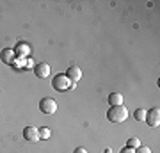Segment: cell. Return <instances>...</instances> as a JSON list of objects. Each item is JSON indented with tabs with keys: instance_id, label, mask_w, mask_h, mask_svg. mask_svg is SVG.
<instances>
[{
	"instance_id": "1",
	"label": "cell",
	"mask_w": 160,
	"mask_h": 153,
	"mask_svg": "<svg viewBox=\"0 0 160 153\" xmlns=\"http://www.w3.org/2000/svg\"><path fill=\"white\" fill-rule=\"evenodd\" d=\"M107 119H109L110 123H116V125H119V123H125L126 119H128V110H126L125 105L110 107L109 110H107Z\"/></svg>"
},
{
	"instance_id": "3",
	"label": "cell",
	"mask_w": 160,
	"mask_h": 153,
	"mask_svg": "<svg viewBox=\"0 0 160 153\" xmlns=\"http://www.w3.org/2000/svg\"><path fill=\"white\" fill-rule=\"evenodd\" d=\"M39 110L43 114H55L57 112V102L53 98H43L39 102Z\"/></svg>"
},
{
	"instance_id": "13",
	"label": "cell",
	"mask_w": 160,
	"mask_h": 153,
	"mask_svg": "<svg viewBox=\"0 0 160 153\" xmlns=\"http://www.w3.org/2000/svg\"><path fill=\"white\" fill-rule=\"evenodd\" d=\"M126 146L132 148V150H137L139 146H141V141H139L137 137H132V139H128V142H126Z\"/></svg>"
},
{
	"instance_id": "10",
	"label": "cell",
	"mask_w": 160,
	"mask_h": 153,
	"mask_svg": "<svg viewBox=\"0 0 160 153\" xmlns=\"http://www.w3.org/2000/svg\"><path fill=\"white\" fill-rule=\"evenodd\" d=\"M109 103H110V107L123 105V94H119V93H110L109 94Z\"/></svg>"
},
{
	"instance_id": "9",
	"label": "cell",
	"mask_w": 160,
	"mask_h": 153,
	"mask_svg": "<svg viewBox=\"0 0 160 153\" xmlns=\"http://www.w3.org/2000/svg\"><path fill=\"white\" fill-rule=\"evenodd\" d=\"M14 54H16V57H27L30 54V46L25 45V43H18L16 48H14Z\"/></svg>"
},
{
	"instance_id": "12",
	"label": "cell",
	"mask_w": 160,
	"mask_h": 153,
	"mask_svg": "<svg viewBox=\"0 0 160 153\" xmlns=\"http://www.w3.org/2000/svg\"><path fill=\"white\" fill-rule=\"evenodd\" d=\"M52 137V130L50 128H46V126H43L39 130V139H43V141H46V139H50Z\"/></svg>"
},
{
	"instance_id": "2",
	"label": "cell",
	"mask_w": 160,
	"mask_h": 153,
	"mask_svg": "<svg viewBox=\"0 0 160 153\" xmlns=\"http://www.w3.org/2000/svg\"><path fill=\"white\" fill-rule=\"evenodd\" d=\"M52 87L55 91H69V89H75V87H77V82H71L64 73H61V75H55V77H53Z\"/></svg>"
},
{
	"instance_id": "7",
	"label": "cell",
	"mask_w": 160,
	"mask_h": 153,
	"mask_svg": "<svg viewBox=\"0 0 160 153\" xmlns=\"http://www.w3.org/2000/svg\"><path fill=\"white\" fill-rule=\"evenodd\" d=\"M34 73L38 79H46L48 75H50V64H46V63H39V64H36L34 68Z\"/></svg>"
},
{
	"instance_id": "16",
	"label": "cell",
	"mask_w": 160,
	"mask_h": 153,
	"mask_svg": "<svg viewBox=\"0 0 160 153\" xmlns=\"http://www.w3.org/2000/svg\"><path fill=\"white\" fill-rule=\"evenodd\" d=\"M73 153H87V150H86V148H77Z\"/></svg>"
},
{
	"instance_id": "17",
	"label": "cell",
	"mask_w": 160,
	"mask_h": 153,
	"mask_svg": "<svg viewBox=\"0 0 160 153\" xmlns=\"http://www.w3.org/2000/svg\"><path fill=\"white\" fill-rule=\"evenodd\" d=\"M103 153H112V151H110L109 148H107V150H105V151H103Z\"/></svg>"
},
{
	"instance_id": "14",
	"label": "cell",
	"mask_w": 160,
	"mask_h": 153,
	"mask_svg": "<svg viewBox=\"0 0 160 153\" xmlns=\"http://www.w3.org/2000/svg\"><path fill=\"white\" fill-rule=\"evenodd\" d=\"M135 153H151V148L142 146V144H141V146H139L137 150H135Z\"/></svg>"
},
{
	"instance_id": "5",
	"label": "cell",
	"mask_w": 160,
	"mask_h": 153,
	"mask_svg": "<svg viewBox=\"0 0 160 153\" xmlns=\"http://www.w3.org/2000/svg\"><path fill=\"white\" fill-rule=\"evenodd\" d=\"M23 139H27L30 142H38L39 139V128H36L34 125H29L23 128Z\"/></svg>"
},
{
	"instance_id": "6",
	"label": "cell",
	"mask_w": 160,
	"mask_h": 153,
	"mask_svg": "<svg viewBox=\"0 0 160 153\" xmlns=\"http://www.w3.org/2000/svg\"><path fill=\"white\" fill-rule=\"evenodd\" d=\"M64 75H66L71 82H78V80L82 79V69H80L77 64H71V66L66 69V73H64Z\"/></svg>"
},
{
	"instance_id": "15",
	"label": "cell",
	"mask_w": 160,
	"mask_h": 153,
	"mask_svg": "<svg viewBox=\"0 0 160 153\" xmlns=\"http://www.w3.org/2000/svg\"><path fill=\"white\" fill-rule=\"evenodd\" d=\"M119 153H135V150H132V148H128V146H125L123 150H121Z\"/></svg>"
},
{
	"instance_id": "11",
	"label": "cell",
	"mask_w": 160,
	"mask_h": 153,
	"mask_svg": "<svg viewBox=\"0 0 160 153\" xmlns=\"http://www.w3.org/2000/svg\"><path fill=\"white\" fill-rule=\"evenodd\" d=\"M133 119H135V121H139V123H141V121H144V119H146V110H144V109H137V110L133 112Z\"/></svg>"
},
{
	"instance_id": "4",
	"label": "cell",
	"mask_w": 160,
	"mask_h": 153,
	"mask_svg": "<svg viewBox=\"0 0 160 153\" xmlns=\"http://www.w3.org/2000/svg\"><path fill=\"white\" fill-rule=\"evenodd\" d=\"M144 121H146L149 126L157 128V126L160 125V109L153 107V109H149V110H146V119H144Z\"/></svg>"
},
{
	"instance_id": "8",
	"label": "cell",
	"mask_w": 160,
	"mask_h": 153,
	"mask_svg": "<svg viewBox=\"0 0 160 153\" xmlns=\"http://www.w3.org/2000/svg\"><path fill=\"white\" fill-rule=\"evenodd\" d=\"M14 59H16L14 48H6V50L0 52V61L4 64H14Z\"/></svg>"
}]
</instances>
